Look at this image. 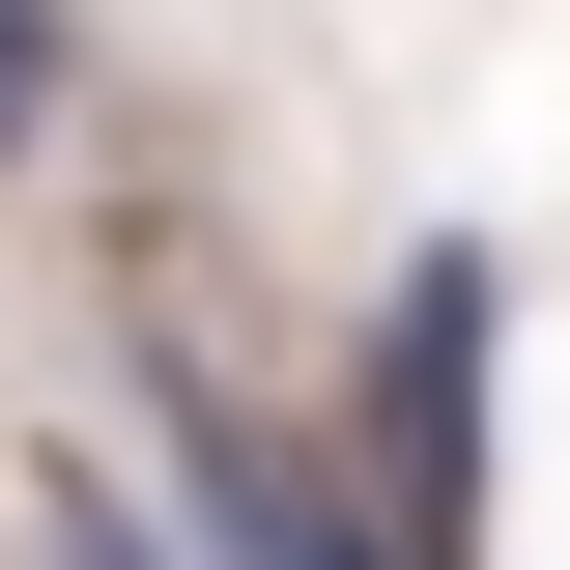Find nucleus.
Wrapping results in <instances>:
<instances>
[{
	"label": "nucleus",
	"instance_id": "3",
	"mask_svg": "<svg viewBox=\"0 0 570 570\" xmlns=\"http://www.w3.org/2000/svg\"><path fill=\"white\" fill-rule=\"evenodd\" d=\"M0 142H58V0H0Z\"/></svg>",
	"mask_w": 570,
	"mask_h": 570
},
{
	"label": "nucleus",
	"instance_id": "2",
	"mask_svg": "<svg viewBox=\"0 0 570 570\" xmlns=\"http://www.w3.org/2000/svg\"><path fill=\"white\" fill-rule=\"evenodd\" d=\"M171 485H200V542H228V570H400V513H343L285 428H228V400H171Z\"/></svg>",
	"mask_w": 570,
	"mask_h": 570
},
{
	"label": "nucleus",
	"instance_id": "1",
	"mask_svg": "<svg viewBox=\"0 0 570 570\" xmlns=\"http://www.w3.org/2000/svg\"><path fill=\"white\" fill-rule=\"evenodd\" d=\"M371 513H400V570H456V513H485V257H400V314H371Z\"/></svg>",
	"mask_w": 570,
	"mask_h": 570
},
{
	"label": "nucleus",
	"instance_id": "4",
	"mask_svg": "<svg viewBox=\"0 0 570 570\" xmlns=\"http://www.w3.org/2000/svg\"><path fill=\"white\" fill-rule=\"evenodd\" d=\"M58 570H142V513H115V485H58Z\"/></svg>",
	"mask_w": 570,
	"mask_h": 570
}]
</instances>
